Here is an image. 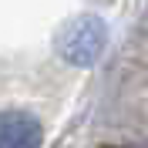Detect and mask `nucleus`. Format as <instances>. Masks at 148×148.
Instances as JSON below:
<instances>
[{"mask_svg": "<svg viewBox=\"0 0 148 148\" xmlns=\"http://www.w3.org/2000/svg\"><path fill=\"white\" fill-rule=\"evenodd\" d=\"M104 44H108V30H104V24L98 17L71 20V24L61 30V37H57V51H61L71 64H77V67L94 64V61L101 57Z\"/></svg>", "mask_w": 148, "mask_h": 148, "instance_id": "1", "label": "nucleus"}, {"mask_svg": "<svg viewBox=\"0 0 148 148\" xmlns=\"http://www.w3.org/2000/svg\"><path fill=\"white\" fill-rule=\"evenodd\" d=\"M44 131L30 111H0V148H40Z\"/></svg>", "mask_w": 148, "mask_h": 148, "instance_id": "2", "label": "nucleus"}]
</instances>
